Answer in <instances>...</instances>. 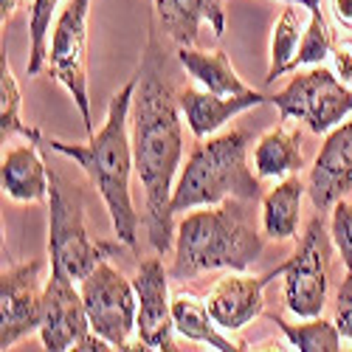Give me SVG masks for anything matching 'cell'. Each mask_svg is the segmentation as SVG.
Wrapping results in <instances>:
<instances>
[{
  "label": "cell",
  "mask_w": 352,
  "mask_h": 352,
  "mask_svg": "<svg viewBox=\"0 0 352 352\" xmlns=\"http://www.w3.org/2000/svg\"><path fill=\"white\" fill-rule=\"evenodd\" d=\"M336 327L346 341H352V271H346L344 282L338 285L336 293Z\"/></svg>",
  "instance_id": "obj_28"
},
{
  "label": "cell",
  "mask_w": 352,
  "mask_h": 352,
  "mask_svg": "<svg viewBox=\"0 0 352 352\" xmlns=\"http://www.w3.org/2000/svg\"><path fill=\"white\" fill-rule=\"evenodd\" d=\"M226 3L228 0H153L161 32L178 45H195L203 23L212 25L214 37H223Z\"/></svg>",
  "instance_id": "obj_16"
},
{
  "label": "cell",
  "mask_w": 352,
  "mask_h": 352,
  "mask_svg": "<svg viewBox=\"0 0 352 352\" xmlns=\"http://www.w3.org/2000/svg\"><path fill=\"white\" fill-rule=\"evenodd\" d=\"M302 3H285L276 25H274V40H271V68H268V76L265 82L274 85L282 74L293 71V60L299 54V45H302V37H305V17H302Z\"/></svg>",
  "instance_id": "obj_22"
},
{
  "label": "cell",
  "mask_w": 352,
  "mask_h": 352,
  "mask_svg": "<svg viewBox=\"0 0 352 352\" xmlns=\"http://www.w3.org/2000/svg\"><path fill=\"white\" fill-rule=\"evenodd\" d=\"M20 3H23V0H0V20L9 23L14 17V12L20 9Z\"/></svg>",
  "instance_id": "obj_31"
},
{
  "label": "cell",
  "mask_w": 352,
  "mask_h": 352,
  "mask_svg": "<svg viewBox=\"0 0 352 352\" xmlns=\"http://www.w3.org/2000/svg\"><path fill=\"white\" fill-rule=\"evenodd\" d=\"M265 102H271V96L259 94V91H251L245 96H220V94L206 91V87H203V91L200 87H184L178 94L181 113H184V119L195 138L214 135L234 116H240L243 110H251V107H259Z\"/></svg>",
  "instance_id": "obj_15"
},
{
  "label": "cell",
  "mask_w": 352,
  "mask_h": 352,
  "mask_svg": "<svg viewBox=\"0 0 352 352\" xmlns=\"http://www.w3.org/2000/svg\"><path fill=\"white\" fill-rule=\"evenodd\" d=\"M271 321L282 330V336L287 338V344L293 349L302 352H338L341 349V330L336 327V321H324L321 316L307 318L305 324H290L282 316H271Z\"/></svg>",
  "instance_id": "obj_23"
},
{
  "label": "cell",
  "mask_w": 352,
  "mask_h": 352,
  "mask_svg": "<svg viewBox=\"0 0 352 352\" xmlns=\"http://www.w3.org/2000/svg\"><path fill=\"white\" fill-rule=\"evenodd\" d=\"M74 276L63 268L60 259H51V279L43 287V346L51 352L79 349L91 338V318L85 310L82 290L74 287Z\"/></svg>",
  "instance_id": "obj_10"
},
{
  "label": "cell",
  "mask_w": 352,
  "mask_h": 352,
  "mask_svg": "<svg viewBox=\"0 0 352 352\" xmlns=\"http://www.w3.org/2000/svg\"><path fill=\"white\" fill-rule=\"evenodd\" d=\"M40 274H43V259L3 268V276H0V349H12L20 338L40 330L43 321Z\"/></svg>",
  "instance_id": "obj_11"
},
{
  "label": "cell",
  "mask_w": 352,
  "mask_h": 352,
  "mask_svg": "<svg viewBox=\"0 0 352 352\" xmlns=\"http://www.w3.org/2000/svg\"><path fill=\"white\" fill-rule=\"evenodd\" d=\"M48 175H51V189H48V197H51L48 251H51V259H60L63 268L76 282H82L107 256L110 248H102V245L91 243V237H87V231H85L82 197L76 192H71L54 169H48Z\"/></svg>",
  "instance_id": "obj_9"
},
{
  "label": "cell",
  "mask_w": 352,
  "mask_h": 352,
  "mask_svg": "<svg viewBox=\"0 0 352 352\" xmlns=\"http://www.w3.org/2000/svg\"><path fill=\"white\" fill-rule=\"evenodd\" d=\"M333 234L324 228V220L313 217L302 234L299 248L287 256L285 305L293 316L313 318L324 310L333 271Z\"/></svg>",
  "instance_id": "obj_6"
},
{
  "label": "cell",
  "mask_w": 352,
  "mask_h": 352,
  "mask_svg": "<svg viewBox=\"0 0 352 352\" xmlns=\"http://www.w3.org/2000/svg\"><path fill=\"white\" fill-rule=\"evenodd\" d=\"M285 271H287V262H282L279 268L262 276H251L245 271H231L228 276L217 279V285L206 296L209 313L217 321V327L237 333L245 324H251L256 316H262V310H265V287L276 276H285Z\"/></svg>",
  "instance_id": "obj_13"
},
{
  "label": "cell",
  "mask_w": 352,
  "mask_h": 352,
  "mask_svg": "<svg viewBox=\"0 0 352 352\" xmlns=\"http://www.w3.org/2000/svg\"><path fill=\"white\" fill-rule=\"evenodd\" d=\"M336 43H338L336 32H333V25L327 23L321 6L310 9V20H307V28H305L299 54H296V60H293V71L302 68V65H324V60L333 54Z\"/></svg>",
  "instance_id": "obj_25"
},
{
  "label": "cell",
  "mask_w": 352,
  "mask_h": 352,
  "mask_svg": "<svg viewBox=\"0 0 352 352\" xmlns=\"http://www.w3.org/2000/svg\"><path fill=\"white\" fill-rule=\"evenodd\" d=\"M172 316H175V330H178L184 338H189V341L209 344L212 349H220V352L245 349L243 344H234L231 338H226L217 330V321L212 318L209 305L203 299H197L195 293H189V290L172 293Z\"/></svg>",
  "instance_id": "obj_21"
},
{
  "label": "cell",
  "mask_w": 352,
  "mask_h": 352,
  "mask_svg": "<svg viewBox=\"0 0 352 352\" xmlns=\"http://www.w3.org/2000/svg\"><path fill=\"white\" fill-rule=\"evenodd\" d=\"M138 293V321L135 333L146 349L175 352V316H172V296H169V274L164 271L161 254L141 262L133 279Z\"/></svg>",
  "instance_id": "obj_12"
},
{
  "label": "cell",
  "mask_w": 352,
  "mask_h": 352,
  "mask_svg": "<svg viewBox=\"0 0 352 352\" xmlns=\"http://www.w3.org/2000/svg\"><path fill=\"white\" fill-rule=\"evenodd\" d=\"M82 299L91 318V330L113 344V349H127L138 321V293L107 259L82 279Z\"/></svg>",
  "instance_id": "obj_8"
},
{
  "label": "cell",
  "mask_w": 352,
  "mask_h": 352,
  "mask_svg": "<svg viewBox=\"0 0 352 352\" xmlns=\"http://www.w3.org/2000/svg\"><path fill=\"white\" fill-rule=\"evenodd\" d=\"M63 0H32L28 9V37H32V51H28V76H37L45 68L48 56V32L51 20L60 9Z\"/></svg>",
  "instance_id": "obj_26"
},
{
  "label": "cell",
  "mask_w": 352,
  "mask_h": 352,
  "mask_svg": "<svg viewBox=\"0 0 352 352\" xmlns=\"http://www.w3.org/2000/svg\"><path fill=\"white\" fill-rule=\"evenodd\" d=\"M150 3H153V0H150Z\"/></svg>",
  "instance_id": "obj_33"
},
{
  "label": "cell",
  "mask_w": 352,
  "mask_h": 352,
  "mask_svg": "<svg viewBox=\"0 0 352 352\" xmlns=\"http://www.w3.org/2000/svg\"><path fill=\"white\" fill-rule=\"evenodd\" d=\"M178 63L186 68L195 82H200L206 91L220 94V96H245L251 87L237 76L231 68V60L226 51H200L195 45H178Z\"/></svg>",
  "instance_id": "obj_19"
},
{
  "label": "cell",
  "mask_w": 352,
  "mask_h": 352,
  "mask_svg": "<svg viewBox=\"0 0 352 352\" xmlns=\"http://www.w3.org/2000/svg\"><path fill=\"white\" fill-rule=\"evenodd\" d=\"M135 85H138V74L130 76V82L119 94H113L104 127L87 138V144L45 138L43 133L34 141L43 150H54L82 166V172L91 178V184L99 189L104 200L116 237L133 251L138 248V214L130 197V169H135L133 141H130V107H133Z\"/></svg>",
  "instance_id": "obj_2"
},
{
  "label": "cell",
  "mask_w": 352,
  "mask_h": 352,
  "mask_svg": "<svg viewBox=\"0 0 352 352\" xmlns=\"http://www.w3.org/2000/svg\"><path fill=\"white\" fill-rule=\"evenodd\" d=\"M307 186L299 175H287L271 192L262 195V231L271 240L299 237V206Z\"/></svg>",
  "instance_id": "obj_20"
},
{
  "label": "cell",
  "mask_w": 352,
  "mask_h": 352,
  "mask_svg": "<svg viewBox=\"0 0 352 352\" xmlns=\"http://www.w3.org/2000/svg\"><path fill=\"white\" fill-rule=\"evenodd\" d=\"M330 63H333V74L352 87V43L344 40V43H336L333 54H330Z\"/></svg>",
  "instance_id": "obj_29"
},
{
  "label": "cell",
  "mask_w": 352,
  "mask_h": 352,
  "mask_svg": "<svg viewBox=\"0 0 352 352\" xmlns=\"http://www.w3.org/2000/svg\"><path fill=\"white\" fill-rule=\"evenodd\" d=\"M271 102L279 107L282 119H299L310 127V133L321 135L338 127L352 113V87L344 85L333 68L313 65L310 71H299L271 96Z\"/></svg>",
  "instance_id": "obj_5"
},
{
  "label": "cell",
  "mask_w": 352,
  "mask_h": 352,
  "mask_svg": "<svg viewBox=\"0 0 352 352\" xmlns=\"http://www.w3.org/2000/svg\"><path fill=\"white\" fill-rule=\"evenodd\" d=\"M333 243L344 259L346 271H352V203L338 200L333 212Z\"/></svg>",
  "instance_id": "obj_27"
},
{
  "label": "cell",
  "mask_w": 352,
  "mask_h": 352,
  "mask_svg": "<svg viewBox=\"0 0 352 352\" xmlns=\"http://www.w3.org/2000/svg\"><path fill=\"white\" fill-rule=\"evenodd\" d=\"M282 3H302L310 12V9H318L321 6V0H282Z\"/></svg>",
  "instance_id": "obj_32"
},
{
  "label": "cell",
  "mask_w": 352,
  "mask_h": 352,
  "mask_svg": "<svg viewBox=\"0 0 352 352\" xmlns=\"http://www.w3.org/2000/svg\"><path fill=\"white\" fill-rule=\"evenodd\" d=\"M51 175L40 158V144H17L3 155V192L17 203H40L48 197Z\"/></svg>",
  "instance_id": "obj_17"
},
{
  "label": "cell",
  "mask_w": 352,
  "mask_h": 352,
  "mask_svg": "<svg viewBox=\"0 0 352 352\" xmlns=\"http://www.w3.org/2000/svg\"><path fill=\"white\" fill-rule=\"evenodd\" d=\"M138 85L130 107L133 161L144 189V223L155 254H166L175 243L172 181L184 158V127L178 94L166 74V54L158 37V25L150 20V34L138 65Z\"/></svg>",
  "instance_id": "obj_1"
},
{
  "label": "cell",
  "mask_w": 352,
  "mask_h": 352,
  "mask_svg": "<svg viewBox=\"0 0 352 352\" xmlns=\"http://www.w3.org/2000/svg\"><path fill=\"white\" fill-rule=\"evenodd\" d=\"M256 200L226 197L217 206H200L175 228L172 279H192L203 271H248L262 256L265 240L256 231Z\"/></svg>",
  "instance_id": "obj_3"
},
{
  "label": "cell",
  "mask_w": 352,
  "mask_h": 352,
  "mask_svg": "<svg viewBox=\"0 0 352 352\" xmlns=\"http://www.w3.org/2000/svg\"><path fill=\"white\" fill-rule=\"evenodd\" d=\"M248 144L251 135L240 127L197 138L181 178L172 189V212L217 206L226 197L262 200V178L248 166Z\"/></svg>",
  "instance_id": "obj_4"
},
{
  "label": "cell",
  "mask_w": 352,
  "mask_h": 352,
  "mask_svg": "<svg viewBox=\"0 0 352 352\" xmlns=\"http://www.w3.org/2000/svg\"><path fill=\"white\" fill-rule=\"evenodd\" d=\"M330 12L341 28L352 32V0H330Z\"/></svg>",
  "instance_id": "obj_30"
},
{
  "label": "cell",
  "mask_w": 352,
  "mask_h": 352,
  "mask_svg": "<svg viewBox=\"0 0 352 352\" xmlns=\"http://www.w3.org/2000/svg\"><path fill=\"white\" fill-rule=\"evenodd\" d=\"M87 12H91V0H68V6L54 23L45 71L71 94L74 104L82 113L85 133L91 138L94 119L91 96H87Z\"/></svg>",
  "instance_id": "obj_7"
},
{
  "label": "cell",
  "mask_w": 352,
  "mask_h": 352,
  "mask_svg": "<svg viewBox=\"0 0 352 352\" xmlns=\"http://www.w3.org/2000/svg\"><path fill=\"white\" fill-rule=\"evenodd\" d=\"M290 119H282L276 127H271L254 146V169L259 178L282 181L287 175H296L305 166L302 155V133L299 127H290Z\"/></svg>",
  "instance_id": "obj_18"
},
{
  "label": "cell",
  "mask_w": 352,
  "mask_h": 352,
  "mask_svg": "<svg viewBox=\"0 0 352 352\" xmlns=\"http://www.w3.org/2000/svg\"><path fill=\"white\" fill-rule=\"evenodd\" d=\"M20 104H23V96H20V87H17V79L12 74V65L6 60V54L0 56V135L3 141L9 135H25L28 141H37L40 130L23 124L20 119Z\"/></svg>",
  "instance_id": "obj_24"
},
{
  "label": "cell",
  "mask_w": 352,
  "mask_h": 352,
  "mask_svg": "<svg viewBox=\"0 0 352 352\" xmlns=\"http://www.w3.org/2000/svg\"><path fill=\"white\" fill-rule=\"evenodd\" d=\"M352 192V119L327 133L321 153L310 166L307 195L318 212L336 209V203Z\"/></svg>",
  "instance_id": "obj_14"
}]
</instances>
